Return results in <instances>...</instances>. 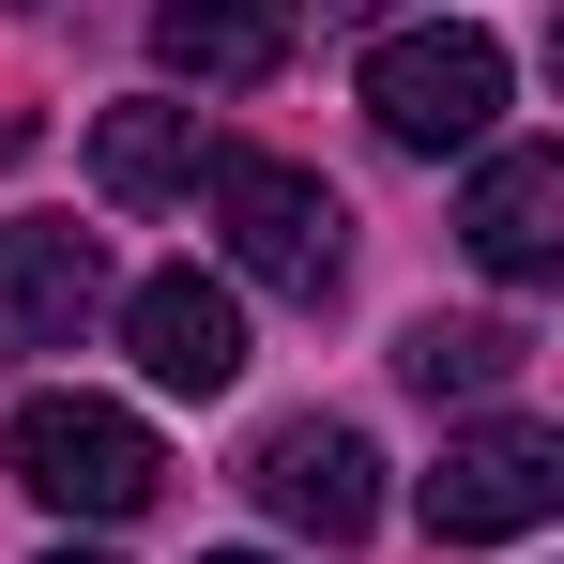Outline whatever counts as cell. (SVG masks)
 <instances>
[{"label":"cell","instance_id":"cell-7","mask_svg":"<svg viewBox=\"0 0 564 564\" xmlns=\"http://www.w3.org/2000/svg\"><path fill=\"white\" fill-rule=\"evenodd\" d=\"M458 245H473L503 290H534V275L564 260V153H534V138H519V153H488L473 198H458Z\"/></svg>","mask_w":564,"mask_h":564},{"label":"cell","instance_id":"cell-10","mask_svg":"<svg viewBox=\"0 0 564 564\" xmlns=\"http://www.w3.org/2000/svg\"><path fill=\"white\" fill-rule=\"evenodd\" d=\"M93 184L122 198V214L184 198V184H198V107H153V93H138V107H107V122H93Z\"/></svg>","mask_w":564,"mask_h":564},{"label":"cell","instance_id":"cell-12","mask_svg":"<svg viewBox=\"0 0 564 564\" xmlns=\"http://www.w3.org/2000/svg\"><path fill=\"white\" fill-rule=\"evenodd\" d=\"M198 564H260V550H198Z\"/></svg>","mask_w":564,"mask_h":564},{"label":"cell","instance_id":"cell-9","mask_svg":"<svg viewBox=\"0 0 564 564\" xmlns=\"http://www.w3.org/2000/svg\"><path fill=\"white\" fill-rule=\"evenodd\" d=\"M107 305V245L93 229H62V214H15L0 229V367H15V336H77Z\"/></svg>","mask_w":564,"mask_h":564},{"label":"cell","instance_id":"cell-3","mask_svg":"<svg viewBox=\"0 0 564 564\" xmlns=\"http://www.w3.org/2000/svg\"><path fill=\"white\" fill-rule=\"evenodd\" d=\"M367 122L397 138V153H473V138L503 122V46H488L473 15L381 31V46H367Z\"/></svg>","mask_w":564,"mask_h":564},{"label":"cell","instance_id":"cell-5","mask_svg":"<svg viewBox=\"0 0 564 564\" xmlns=\"http://www.w3.org/2000/svg\"><path fill=\"white\" fill-rule=\"evenodd\" d=\"M245 488L275 503L290 534H321V550H351V534L381 519V458H367V427H336V412H290V427H260Z\"/></svg>","mask_w":564,"mask_h":564},{"label":"cell","instance_id":"cell-4","mask_svg":"<svg viewBox=\"0 0 564 564\" xmlns=\"http://www.w3.org/2000/svg\"><path fill=\"white\" fill-rule=\"evenodd\" d=\"M550 503H564V443L534 427V412L458 427V443H443V473H427V534H443V550H503V534H534Z\"/></svg>","mask_w":564,"mask_h":564},{"label":"cell","instance_id":"cell-1","mask_svg":"<svg viewBox=\"0 0 564 564\" xmlns=\"http://www.w3.org/2000/svg\"><path fill=\"white\" fill-rule=\"evenodd\" d=\"M15 488L46 503V519H138L153 488H169V458H153V427L138 412H107V397H15Z\"/></svg>","mask_w":564,"mask_h":564},{"label":"cell","instance_id":"cell-6","mask_svg":"<svg viewBox=\"0 0 564 564\" xmlns=\"http://www.w3.org/2000/svg\"><path fill=\"white\" fill-rule=\"evenodd\" d=\"M122 336H138V367L169 381V397H229L245 381V305L214 275H138L122 290Z\"/></svg>","mask_w":564,"mask_h":564},{"label":"cell","instance_id":"cell-11","mask_svg":"<svg viewBox=\"0 0 564 564\" xmlns=\"http://www.w3.org/2000/svg\"><path fill=\"white\" fill-rule=\"evenodd\" d=\"M519 367H534L519 321H412V336H397V381H412V397H503Z\"/></svg>","mask_w":564,"mask_h":564},{"label":"cell","instance_id":"cell-14","mask_svg":"<svg viewBox=\"0 0 564 564\" xmlns=\"http://www.w3.org/2000/svg\"><path fill=\"white\" fill-rule=\"evenodd\" d=\"M351 15H397V0H351Z\"/></svg>","mask_w":564,"mask_h":564},{"label":"cell","instance_id":"cell-2","mask_svg":"<svg viewBox=\"0 0 564 564\" xmlns=\"http://www.w3.org/2000/svg\"><path fill=\"white\" fill-rule=\"evenodd\" d=\"M214 214H229V260H245L260 290L336 305V275H351V214H336V184H305L290 153H214Z\"/></svg>","mask_w":564,"mask_h":564},{"label":"cell","instance_id":"cell-8","mask_svg":"<svg viewBox=\"0 0 564 564\" xmlns=\"http://www.w3.org/2000/svg\"><path fill=\"white\" fill-rule=\"evenodd\" d=\"M290 46H305V0H153V62L198 93H260Z\"/></svg>","mask_w":564,"mask_h":564},{"label":"cell","instance_id":"cell-13","mask_svg":"<svg viewBox=\"0 0 564 564\" xmlns=\"http://www.w3.org/2000/svg\"><path fill=\"white\" fill-rule=\"evenodd\" d=\"M46 564H107V550H46Z\"/></svg>","mask_w":564,"mask_h":564}]
</instances>
